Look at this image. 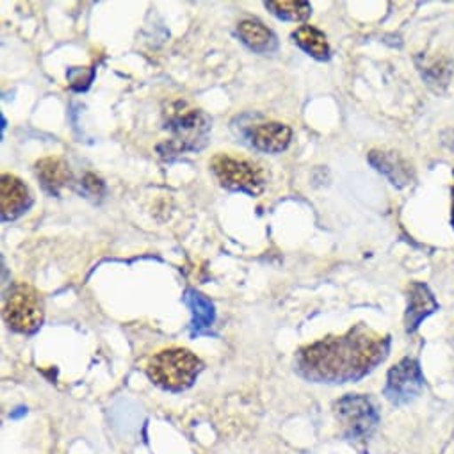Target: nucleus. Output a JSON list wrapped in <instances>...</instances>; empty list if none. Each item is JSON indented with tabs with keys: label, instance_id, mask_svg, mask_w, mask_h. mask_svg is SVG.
Instances as JSON below:
<instances>
[{
	"label": "nucleus",
	"instance_id": "obj_1",
	"mask_svg": "<svg viewBox=\"0 0 454 454\" xmlns=\"http://www.w3.org/2000/svg\"><path fill=\"white\" fill-rule=\"evenodd\" d=\"M390 351V337L365 325H356L344 335L326 337L300 349L296 371L314 383H349L367 376Z\"/></svg>",
	"mask_w": 454,
	"mask_h": 454
},
{
	"label": "nucleus",
	"instance_id": "obj_2",
	"mask_svg": "<svg viewBox=\"0 0 454 454\" xmlns=\"http://www.w3.org/2000/svg\"><path fill=\"white\" fill-rule=\"evenodd\" d=\"M166 129L171 132V139L164 145H159L162 157L171 159L184 152H196L207 145L208 132L212 129L210 118L194 107H189L185 102H173L164 111Z\"/></svg>",
	"mask_w": 454,
	"mask_h": 454
},
{
	"label": "nucleus",
	"instance_id": "obj_3",
	"mask_svg": "<svg viewBox=\"0 0 454 454\" xmlns=\"http://www.w3.org/2000/svg\"><path fill=\"white\" fill-rule=\"evenodd\" d=\"M201 371V362L189 349L171 348L157 353L148 367V378L160 388L180 392L189 388Z\"/></svg>",
	"mask_w": 454,
	"mask_h": 454
},
{
	"label": "nucleus",
	"instance_id": "obj_4",
	"mask_svg": "<svg viewBox=\"0 0 454 454\" xmlns=\"http://www.w3.org/2000/svg\"><path fill=\"white\" fill-rule=\"evenodd\" d=\"M208 166L215 180L224 189L247 192L250 196H259L268 182L266 171L257 162L232 153H215Z\"/></svg>",
	"mask_w": 454,
	"mask_h": 454
},
{
	"label": "nucleus",
	"instance_id": "obj_5",
	"mask_svg": "<svg viewBox=\"0 0 454 454\" xmlns=\"http://www.w3.org/2000/svg\"><path fill=\"white\" fill-rule=\"evenodd\" d=\"M4 321L13 332L33 335L45 319V307L40 293L26 282L12 286L4 296Z\"/></svg>",
	"mask_w": 454,
	"mask_h": 454
},
{
	"label": "nucleus",
	"instance_id": "obj_6",
	"mask_svg": "<svg viewBox=\"0 0 454 454\" xmlns=\"http://www.w3.org/2000/svg\"><path fill=\"white\" fill-rule=\"evenodd\" d=\"M340 431L349 440H364L372 434L380 422V413L367 395L348 394L333 404Z\"/></svg>",
	"mask_w": 454,
	"mask_h": 454
},
{
	"label": "nucleus",
	"instance_id": "obj_7",
	"mask_svg": "<svg viewBox=\"0 0 454 454\" xmlns=\"http://www.w3.org/2000/svg\"><path fill=\"white\" fill-rule=\"evenodd\" d=\"M424 381L419 362L413 358H403L388 371L383 394L394 404H406L422 392Z\"/></svg>",
	"mask_w": 454,
	"mask_h": 454
},
{
	"label": "nucleus",
	"instance_id": "obj_8",
	"mask_svg": "<svg viewBox=\"0 0 454 454\" xmlns=\"http://www.w3.org/2000/svg\"><path fill=\"white\" fill-rule=\"evenodd\" d=\"M33 205L29 187L15 175L4 173L0 178V214L4 221H13Z\"/></svg>",
	"mask_w": 454,
	"mask_h": 454
},
{
	"label": "nucleus",
	"instance_id": "obj_9",
	"mask_svg": "<svg viewBox=\"0 0 454 454\" xmlns=\"http://www.w3.org/2000/svg\"><path fill=\"white\" fill-rule=\"evenodd\" d=\"M406 312H404V328L408 333L417 332L420 323L434 314L440 305L429 287L422 282H411L406 289Z\"/></svg>",
	"mask_w": 454,
	"mask_h": 454
},
{
	"label": "nucleus",
	"instance_id": "obj_10",
	"mask_svg": "<svg viewBox=\"0 0 454 454\" xmlns=\"http://www.w3.org/2000/svg\"><path fill=\"white\" fill-rule=\"evenodd\" d=\"M371 166L385 175L392 185L406 187L413 180V166L399 152L394 150H371L367 155Z\"/></svg>",
	"mask_w": 454,
	"mask_h": 454
},
{
	"label": "nucleus",
	"instance_id": "obj_11",
	"mask_svg": "<svg viewBox=\"0 0 454 454\" xmlns=\"http://www.w3.org/2000/svg\"><path fill=\"white\" fill-rule=\"evenodd\" d=\"M248 137L255 150L264 153H280L291 145L293 130L280 121H266L252 127Z\"/></svg>",
	"mask_w": 454,
	"mask_h": 454
},
{
	"label": "nucleus",
	"instance_id": "obj_12",
	"mask_svg": "<svg viewBox=\"0 0 454 454\" xmlns=\"http://www.w3.org/2000/svg\"><path fill=\"white\" fill-rule=\"evenodd\" d=\"M184 301L189 307L192 319H191V335H207L210 333L214 321H215V309L214 303L196 289H187L184 294Z\"/></svg>",
	"mask_w": 454,
	"mask_h": 454
},
{
	"label": "nucleus",
	"instance_id": "obj_13",
	"mask_svg": "<svg viewBox=\"0 0 454 454\" xmlns=\"http://www.w3.org/2000/svg\"><path fill=\"white\" fill-rule=\"evenodd\" d=\"M36 176L47 192L58 196L72 182V169L61 157H45L36 162Z\"/></svg>",
	"mask_w": 454,
	"mask_h": 454
},
{
	"label": "nucleus",
	"instance_id": "obj_14",
	"mask_svg": "<svg viewBox=\"0 0 454 454\" xmlns=\"http://www.w3.org/2000/svg\"><path fill=\"white\" fill-rule=\"evenodd\" d=\"M238 33L241 40L259 54L273 52L278 45L275 33L268 29L264 24H261L259 20H243L238 26Z\"/></svg>",
	"mask_w": 454,
	"mask_h": 454
},
{
	"label": "nucleus",
	"instance_id": "obj_15",
	"mask_svg": "<svg viewBox=\"0 0 454 454\" xmlns=\"http://www.w3.org/2000/svg\"><path fill=\"white\" fill-rule=\"evenodd\" d=\"M293 40L300 49H303L314 59H319V61L330 59L328 40L325 33H321L319 29L312 26H301L293 33Z\"/></svg>",
	"mask_w": 454,
	"mask_h": 454
},
{
	"label": "nucleus",
	"instance_id": "obj_16",
	"mask_svg": "<svg viewBox=\"0 0 454 454\" xmlns=\"http://www.w3.org/2000/svg\"><path fill=\"white\" fill-rule=\"evenodd\" d=\"M264 6L287 22H303L312 15V6L305 0H270Z\"/></svg>",
	"mask_w": 454,
	"mask_h": 454
},
{
	"label": "nucleus",
	"instance_id": "obj_17",
	"mask_svg": "<svg viewBox=\"0 0 454 454\" xmlns=\"http://www.w3.org/2000/svg\"><path fill=\"white\" fill-rule=\"evenodd\" d=\"M419 70L426 81L427 86L440 90L449 84L450 74H452V65L447 58H433L424 61V65H419Z\"/></svg>",
	"mask_w": 454,
	"mask_h": 454
},
{
	"label": "nucleus",
	"instance_id": "obj_18",
	"mask_svg": "<svg viewBox=\"0 0 454 454\" xmlns=\"http://www.w3.org/2000/svg\"><path fill=\"white\" fill-rule=\"evenodd\" d=\"M68 81H70V86L77 91H84L90 88L91 81H93V75L95 72L91 68H72L68 70Z\"/></svg>",
	"mask_w": 454,
	"mask_h": 454
},
{
	"label": "nucleus",
	"instance_id": "obj_19",
	"mask_svg": "<svg viewBox=\"0 0 454 454\" xmlns=\"http://www.w3.org/2000/svg\"><path fill=\"white\" fill-rule=\"evenodd\" d=\"M82 185L84 189L91 194V196H100L104 192V182L100 178H97L95 175H86L84 180H82Z\"/></svg>",
	"mask_w": 454,
	"mask_h": 454
},
{
	"label": "nucleus",
	"instance_id": "obj_20",
	"mask_svg": "<svg viewBox=\"0 0 454 454\" xmlns=\"http://www.w3.org/2000/svg\"><path fill=\"white\" fill-rule=\"evenodd\" d=\"M452 175H454V171H452ZM450 224L454 229V184H452V203H450Z\"/></svg>",
	"mask_w": 454,
	"mask_h": 454
}]
</instances>
